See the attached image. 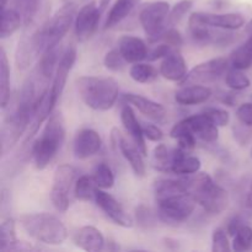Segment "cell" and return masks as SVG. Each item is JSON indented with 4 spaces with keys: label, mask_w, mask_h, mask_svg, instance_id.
I'll return each mask as SVG.
<instances>
[{
    "label": "cell",
    "mask_w": 252,
    "mask_h": 252,
    "mask_svg": "<svg viewBox=\"0 0 252 252\" xmlns=\"http://www.w3.org/2000/svg\"><path fill=\"white\" fill-rule=\"evenodd\" d=\"M76 56H78V52H76L75 46H69L62 53L56 74L53 76V83H52V86L49 88V95H51L52 102L54 103V106L57 105L62 94H63L66 84V79H68L69 73H70V70L73 69L74 64L76 62Z\"/></svg>",
    "instance_id": "2e32d148"
},
{
    "label": "cell",
    "mask_w": 252,
    "mask_h": 252,
    "mask_svg": "<svg viewBox=\"0 0 252 252\" xmlns=\"http://www.w3.org/2000/svg\"><path fill=\"white\" fill-rule=\"evenodd\" d=\"M62 54L61 51H59V46H56L44 52L41 56V58H39L38 65H37L36 74H34L36 78L39 81L47 83L56 74L57 66H58Z\"/></svg>",
    "instance_id": "d4e9b609"
},
{
    "label": "cell",
    "mask_w": 252,
    "mask_h": 252,
    "mask_svg": "<svg viewBox=\"0 0 252 252\" xmlns=\"http://www.w3.org/2000/svg\"><path fill=\"white\" fill-rule=\"evenodd\" d=\"M76 89L81 101L94 111L111 110L120 94V86L113 78L80 76Z\"/></svg>",
    "instance_id": "277c9868"
},
{
    "label": "cell",
    "mask_w": 252,
    "mask_h": 252,
    "mask_svg": "<svg viewBox=\"0 0 252 252\" xmlns=\"http://www.w3.org/2000/svg\"><path fill=\"white\" fill-rule=\"evenodd\" d=\"M159 71L162 78L169 81H176V83H181L189 73L184 56L180 52L175 51L165 57L164 61L160 64Z\"/></svg>",
    "instance_id": "44dd1931"
},
{
    "label": "cell",
    "mask_w": 252,
    "mask_h": 252,
    "mask_svg": "<svg viewBox=\"0 0 252 252\" xmlns=\"http://www.w3.org/2000/svg\"><path fill=\"white\" fill-rule=\"evenodd\" d=\"M74 243L85 251H101L105 248V236L95 226L86 225L79 229L74 235Z\"/></svg>",
    "instance_id": "cb8c5ba5"
},
{
    "label": "cell",
    "mask_w": 252,
    "mask_h": 252,
    "mask_svg": "<svg viewBox=\"0 0 252 252\" xmlns=\"http://www.w3.org/2000/svg\"><path fill=\"white\" fill-rule=\"evenodd\" d=\"M96 189H97V186H96L93 176L83 175L76 180L75 187H74V196L79 201H91V199L95 198Z\"/></svg>",
    "instance_id": "d6a6232c"
},
{
    "label": "cell",
    "mask_w": 252,
    "mask_h": 252,
    "mask_svg": "<svg viewBox=\"0 0 252 252\" xmlns=\"http://www.w3.org/2000/svg\"><path fill=\"white\" fill-rule=\"evenodd\" d=\"M41 250V248L38 246H33L32 244L26 243V241H19L16 240L9 249L7 251H37Z\"/></svg>",
    "instance_id": "f5cc1de1"
},
{
    "label": "cell",
    "mask_w": 252,
    "mask_h": 252,
    "mask_svg": "<svg viewBox=\"0 0 252 252\" xmlns=\"http://www.w3.org/2000/svg\"><path fill=\"white\" fill-rule=\"evenodd\" d=\"M172 48H174V47L169 46V44L165 43L164 42V43H161V44H159V46L155 47L152 52H149L147 59L150 62H154V61H158V59L165 58L167 54L171 53Z\"/></svg>",
    "instance_id": "681fc988"
},
{
    "label": "cell",
    "mask_w": 252,
    "mask_h": 252,
    "mask_svg": "<svg viewBox=\"0 0 252 252\" xmlns=\"http://www.w3.org/2000/svg\"><path fill=\"white\" fill-rule=\"evenodd\" d=\"M142 127L145 138L150 142H161L162 138H164V133L158 126L152 125V123H143Z\"/></svg>",
    "instance_id": "c3c4849f"
},
{
    "label": "cell",
    "mask_w": 252,
    "mask_h": 252,
    "mask_svg": "<svg viewBox=\"0 0 252 252\" xmlns=\"http://www.w3.org/2000/svg\"><path fill=\"white\" fill-rule=\"evenodd\" d=\"M65 139V122L62 112L56 111L47 118L41 137L32 144V158L37 170H44L57 153L61 150Z\"/></svg>",
    "instance_id": "3957f363"
},
{
    "label": "cell",
    "mask_w": 252,
    "mask_h": 252,
    "mask_svg": "<svg viewBox=\"0 0 252 252\" xmlns=\"http://www.w3.org/2000/svg\"><path fill=\"white\" fill-rule=\"evenodd\" d=\"M236 117L241 125L252 127V102L243 103L236 110Z\"/></svg>",
    "instance_id": "7dc6e473"
},
{
    "label": "cell",
    "mask_w": 252,
    "mask_h": 252,
    "mask_svg": "<svg viewBox=\"0 0 252 252\" xmlns=\"http://www.w3.org/2000/svg\"><path fill=\"white\" fill-rule=\"evenodd\" d=\"M76 14L78 11H76L75 2H65L38 29L29 34L37 56L41 57L48 49L59 46L64 36L68 33L71 24L75 21Z\"/></svg>",
    "instance_id": "6da1fadb"
},
{
    "label": "cell",
    "mask_w": 252,
    "mask_h": 252,
    "mask_svg": "<svg viewBox=\"0 0 252 252\" xmlns=\"http://www.w3.org/2000/svg\"><path fill=\"white\" fill-rule=\"evenodd\" d=\"M76 177V169L69 164H62L56 169L51 189V201L58 212H66L70 206L71 186Z\"/></svg>",
    "instance_id": "30bf717a"
},
{
    "label": "cell",
    "mask_w": 252,
    "mask_h": 252,
    "mask_svg": "<svg viewBox=\"0 0 252 252\" xmlns=\"http://www.w3.org/2000/svg\"><path fill=\"white\" fill-rule=\"evenodd\" d=\"M139 2L140 0H116L108 11L103 29H112L121 24L123 20L129 16L130 12L139 5Z\"/></svg>",
    "instance_id": "484cf974"
},
{
    "label": "cell",
    "mask_w": 252,
    "mask_h": 252,
    "mask_svg": "<svg viewBox=\"0 0 252 252\" xmlns=\"http://www.w3.org/2000/svg\"><path fill=\"white\" fill-rule=\"evenodd\" d=\"M170 4L164 0L145 4L139 11V22L150 41H158L167 26Z\"/></svg>",
    "instance_id": "ba28073f"
},
{
    "label": "cell",
    "mask_w": 252,
    "mask_h": 252,
    "mask_svg": "<svg viewBox=\"0 0 252 252\" xmlns=\"http://www.w3.org/2000/svg\"><path fill=\"white\" fill-rule=\"evenodd\" d=\"M102 145L100 134L91 128H84L76 133L73 143L74 157L85 160L97 154Z\"/></svg>",
    "instance_id": "e0dca14e"
},
{
    "label": "cell",
    "mask_w": 252,
    "mask_h": 252,
    "mask_svg": "<svg viewBox=\"0 0 252 252\" xmlns=\"http://www.w3.org/2000/svg\"><path fill=\"white\" fill-rule=\"evenodd\" d=\"M37 57L38 56H37L36 51H34L33 46H32V42L30 39L29 34L22 36V38L17 43L16 52H15V63H16L17 69H20V70L27 69Z\"/></svg>",
    "instance_id": "4316f807"
},
{
    "label": "cell",
    "mask_w": 252,
    "mask_h": 252,
    "mask_svg": "<svg viewBox=\"0 0 252 252\" xmlns=\"http://www.w3.org/2000/svg\"><path fill=\"white\" fill-rule=\"evenodd\" d=\"M230 63L233 68L246 70L252 65V34L248 41L235 49L230 56Z\"/></svg>",
    "instance_id": "1f68e13d"
},
{
    "label": "cell",
    "mask_w": 252,
    "mask_h": 252,
    "mask_svg": "<svg viewBox=\"0 0 252 252\" xmlns=\"http://www.w3.org/2000/svg\"><path fill=\"white\" fill-rule=\"evenodd\" d=\"M7 1H9V0H1V7H2V9H5V7H6Z\"/></svg>",
    "instance_id": "91938a15"
},
{
    "label": "cell",
    "mask_w": 252,
    "mask_h": 252,
    "mask_svg": "<svg viewBox=\"0 0 252 252\" xmlns=\"http://www.w3.org/2000/svg\"><path fill=\"white\" fill-rule=\"evenodd\" d=\"M213 95V90L208 86L201 84H191L185 85L176 91L175 101L182 106H194L207 102Z\"/></svg>",
    "instance_id": "7402d4cb"
},
{
    "label": "cell",
    "mask_w": 252,
    "mask_h": 252,
    "mask_svg": "<svg viewBox=\"0 0 252 252\" xmlns=\"http://www.w3.org/2000/svg\"><path fill=\"white\" fill-rule=\"evenodd\" d=\"M180 193H189L184 181H182V179L180 180L160 179L154 182L155 199L165 198V197L174 196V194H180Z\"/></svg>",
    "instance_id": "f1b7e54d"
},
{
    "label": "cell",
    "mask_w": 252,
    "mask_h": 252,
    "mask_svg": "<svg viewBox=\"0 0 252 252\" xmlns=\"http://www.w3.org/2000/svg\"><path fill=\"white\" fill-rule=\"evenodd\" d=\"M111 142L113 147L122 154L126 161L129 164L130 169L133 170L135 176L143 177L145 175V162L139 149L133 142H129L117 128H112L111 132Z\"/></svg>",
    "instance_id": "5bb4252c"
},
{
    "label": "cell",
    "mask_w": 252,
    "mask_h": 252,
    "mask_svg": "<svg viewBox=\"0 0 252 252\" xmlns=\"http://www.w3.org/2000/svg\"><path fill=\"white\" fill-rule=\"evenodd\" d=\"M182 132L193 133L197 138L203 140L204 143H209V144L216 143L219 138L218 126L203 112L198 113V115L189 116V117L177 122L170 130V135H171V138H175Z\"/></svg>",
    "instance_id": "9c48e42d"
},
{
    "label": "cell",
    "mask_w": 252,
    "mask_h": 252,
    "mask_svg": "<svg viewBox=\"0 0 252 252\" xmlns=\"http://www.w3.org/2000/svg\"><path fill=\"white\" fill-rule=\"evenodd\" d=\"M252 248V228L248 224H244L238 233L234 235L233 250L236 252H244Z\"/></svg>",
    "instance_id": "f35d334b"
},
{
    "label": "cell",
    "mask_w": 252,
    "mask_h": 252,
    "mask_svg": "<svg viewBox=\"0 0 252 252\" xmlns=\"http://www.w3.org/2000/svg\"><path fill=\"white\" fill-rule=\"evenodd\" d=\"M244 224H245V219L243 218V216L233 217V218L229 220L228 226H226V231H228L229 235L234 238V235L238 233V230L244 225Z\"/></svg>",
    "instance_id": "816d5d0a"
},
{
    "label": "cell",
    "mask_w": 252,
    "mask_h": 252,
    "mask_svg": "<svg viewBox=\"0 0 252 252\" xmlns=\"http://www.w3.org/2000/svg\"><path fill=\"white\" fill-rule=\"evenodd\" d=\"M95 202L97 204L98 208L116 224V225H120L122 228H132L134 220H133L132 217L127 213V212L123 209V207L121 206L120 202L115 198L113 196H111L110 193L103 191L102 189H96L95 191Z\"/></svg>",
    "instance_id": "9a60e30c"
},
{
    "label": "cell",
    "mask_w": 252,
    "mask_h": 252,
    "mask_svg": "<svg viewBox=\"0 0 252 252\" xmlns=\"http://www.w3.org/2000/svg\"><path fill=\"white\" fill-rule=\"evenodd\" d=\"M135 220L143 229H150L157 224V217L149 207L140 204L135 208Z\"/></svg>",
    "instance_id": "60d3db41"
},
{
    "label": "cell",
    "mask_w": 252,
    "mask_h": 252,
    "mask_svg": "<svg viewBox=\"0 0 252 252\" xmlns=\"http://www.w3.org/2000/svg\"><path fill=\"white\" fill-rule=\"evenodd\" d=\"M202 112L204 113L206 116H208L214 123H216L218 127H224L229 123L230 121V116L229 113L226 112L225 110H221V108H217V107H207L204 108Z\"/></svg>",
    "instance_id": "ee69618b"
},
{
    "label": "cell",
    "mask_w": 252,
    "mask_h": 252,
    "mask_svg": "<svg viewBox=\"0 0 252 252\" xmlns=\"http://www.w3.org/2000/svg\"><path fill=\"white\" fill-rule=\"evenodd\" d=\"M225 84L228 88L231 89V90L243 91L245 90V89L250 88L251 81L250 79L243 73V70L236 68H231L229 69L225 74Z\"/></svg>",
    "instance_id": "8d00e7d4"
},
{
    "label": "cell",
    "mask_w": 252,
    "mask_h": 252,
    "mask_svg": "<svg viewBox=\"0 0 252 252\" xmlns=\"http://www.w3.org/2000/svg\"><path fill=\"white\" fill-rule=\"evenodd\" d=\"M22 24H24V17L20 14L19 10H16L15 7L2 9L1 31H0L1 39L11 37L15 32L19 31Z\"/></svg>",
    "instance_id": "83f0119b"
},
{
    "label": "cell",
    "mask_w": 252,
    "mask_h": 252,
    "mask_svg": "<svg viewBox=\"0 0 252 252\" xmlns=\"http://www.w3.org/2000/svg\"><path fill=\"white\" fill-rule=\"evenodd\" d=\"M219 101H220L221 103H224V105H228V106H234L236 102V97L234 94H230V93H223L221 95L218 96Z\"/></svg>",
    "instance_id": "db71d44e"
},
{
    "label": "cell",
    "mask_w": 252,
    "mask_h": 252,
    "mask_svg": "<svg viewBox=\"0 0 252 252\" xmlns=\"http://www.w3.org/2000/svg\"><path fill=\"white\" fill-rule=\"evenodd\" d=\"M164 245L166 246L169 250H179V249H180L179 241L175 240V239H172V238H165L164 239Z\"/></svg>",
    "instance_id": "11a10c76"
},
{
    "label": "cell",
    "mask_w": 252,
    "mask_h": 252,
    "mask_svg": "<svg viewBox=\"0 0 252 252\" xmlns=\"http://www.w3.org/2000/svg\"><path fill=\"white\" fill-rule=\"evenodd\" d=\"M160 71L157 70V68H154L153 65L147 63H134L132 65L129 70V75L135 83L139 84H148L154 81L158 78Z\"/></svg>",
    "instance_id": "836d02e7"
},
{
    "label": "cell",
    "mask_w": 252,
    "mask_h": 252,
    "mask_svg": "<svg viewBox=\"0 0 252 252\" xmlns=\"http://www.w3.org/2000/svg\"><path fill=\"white\" fill-rule=\"evenodd\" d=\"M155 201L158 204V218L169 225L185 223L193 214L197 204L193 197L189 193L174 194Z\"/></svg>",
    "instance_id": "8992f818"
},
{
    "label": "cell",
    "mask_w": 252,
    "mask_h": 252,
    "mask_svg": "<svg viewBox=\"0 0 252 252\" xmlns=\"http://www.w3.org/2000/svg\"><path fill=\"white\" fill-rule=\"evenodd\" d=\"M192 6H193L192 0H181L177 4H175L174 7L170 10L169 16H167V25L172 27L180 24L181 20L186 16L187 12L192 9Z\"/></svg>",
    "instance_id": "ab89813d"
},
{
    "label": "cell",
    "mask_w": 252,
    "mask_h": 252,
    "mask_svg": "<svg viewBox=\"0 0 252 252\" xmlns=\"http://www.w3.org/2000/svg\"><path fill=\"white\" fill-rule=\"evenodd\" d=\"M34 118V111L16 103V107L6 116L1 127V154L6 155L27 129Z\"/></svg>",
    "instance_id": "52a82bcc"
},
{
    "label": "cell",
    "mask_w": 252,
    "mask_h": 252,
    "mask_svg": "<svg viewBox=\"0 0 252 252\" xmlns=\"http://www.w3.org/2000/svg\"><path fill=\"white\" fill-rule=\"evenodd\" d=\"M93 179L98 189H110L115 185V174L112 169L105 162H101L94 169Z\"/></svg>",
    "instance_id": "d590c367"
},
{
    "label": "cell",
    "mask_w": 252,
    "mask_h": 252,
    "mask_svg": "<svg viewBox=\"0 0 252 252\" xmlns=\"http://www.w3.org/2000/svg\"><path fill=\"white\" fill-rule=\"evenodd\" d=\"M17 240L16 238V224L10 217H5L0 225V250L6 252L7 249Z\"/></svg>",
    "instance_id": "e575fe53"
},
{
    "label": "cell",
    "mask_w": 252,
    "mask_h": 252,
    "mask_svg": "<svg viewBox=\"0 0 252 252\" xmlns=\"http://www.w3.org/2000/svg\"><path fill=\"white\" fill-rule=\"evenodd\" d=\"M118 51L127 63H138L148 58V46L142 38L135 36H122L118 41Z\"/></svg>",
    "instance_id": "ffe728a7"
},
{
    "label": "cell",
    "mask_w": 252,
    "mask_h": 252,
    "mask_svg": "<svg viewBox=\"0 0 252 252\" xmlns=\"http://www.w3.org/2000/svg\"><path fill=\"white\" fill-rule=\"evenodd\" d=\"M251 157H252V153H251Z\"/></svg>",
    "instance_id": "94428289"
},
{
    "label": "cell",
    "mask_w": 252,
    "mask_h": 252,
    "mask_svg": "<svg viewBox=\"0 0 252 252\" xmlns=\"http://www.w3.org/2000/svg\"><path fill=\"white\" fill-rule=\"evenodd\" d=\"M127 62L125 61V58L122 57V54L120 53V51L117 49H111L106 53L105 58H103V64H105L106 68L111 71H121L125 68V64Z\"/></svg>",
    "instance_id": "7bdbcfd3"
},
{
    "label": "cell",
    "mask_w": 252,
    "mask_h": 252,
    "mask_svg": "<svg viewBox=\"0 0 252 252\" xmlns=\"http://www.w3.org/2000/svg\"><path fill=\"white\" fill-rule=\"evenodd\" d=\"M22 229L30 238L47 245H61L68 238L63 221L49 213L25 214L20 218Z\"/></svg>",
    "instance_id": "5b68a950"
},
{
    "label": "cell",
    "mask_w": 252,
    "mask_h": 252,
    "mask_svg": "<svg viewBox=\"0 0 252 252\" xmlns=\"http://www.w3.org/2000/svg\"><path fill=\"white\" fill-rule=\"evenodd\" d=\"M189 153L177 147L171 152V165L169 174L175 175H192L201 170V160L193 155H187Z\"/></svg>",
    "instance_id": "603a6c76"
},
{
    "label": "cell",
    "mask_w": 252,
    "mask_h": 252,
    "mask_svg": "<svg viewBox=\"0 0 252 252\" xmlns=\"http://www.w3.org/2000/svg\"><path fill=\"white\" fill-rule=\"evenodd\" d=\"M174 139L177 140V147L181 148L185 152L189 153L196 148L197 137L191 132H182L177 134Z\"/></svg>",
    "instance_id": "f6af8a7d"
},
{
    "label": "cell",
    "mask_w": 252,
    "mask_h": 252,
    "mask_svg": "<svg viewBox=\"0 0 252 252\" xmlns=\"http://www.w3.org/2000/svg\"><path fill=\"white\" fill-rule=\"evenodd\" d=\"M246 204H248L249 208H252V182H251L250 189H249L248 192V197H246Z\"/></svg>",
    "instance_id": "6f0895ef"
},
{
    "label": "cell",
    "mask_w": 252,
    "mask_h": 252,
    "mask_svg": "<svg viewBox=\"0 0 252 252\" xmlns=\"http://www.w3.org/2000/svg\"><path fill=\"white\" fill-rule=\"evenodd\" d=\"M248 128L251 127H248V126L245 125H244V127H234V135H235V139L243 145L246 144L252 137V132H250Z\"/></svg>",
    "instance_id": "f907efd6"
},
{
    "label": "cell",
    "mask_w": 252,
    "mask_h": 252,
    "mask_svg": "<svg viewBox=\"0 0 252 252\" xmlns=\"http://www.w3.org/2000/svg\"><path fill=\"white\" fill-rule=\"evenodd\" d=\"M229 70V61L226 58H213L204 63L194 66L191 71L187 73L181 85H191V84L211 83L220 76L225 75Z\"/></svg>",
    "instance_id": "7c38bea8"
},
{
    "label": "cell",
    "mask_w": 252,
    "mask_h": 252,
    "mask_svg": "<svg viewBox=\"0 0 252 252\" xmlns=\"http://www.w3.org/2000/svg\"><path fill=\"white\" fill-rule=\"evenodd\" d=\"M221 228L214 229L212 235V251L213 252H228L230 251V243H229V234Z\"/></svg>",
    "instance_id": "b9f144b4"
},
{
    "label": "cell",
    "mask_w": 252,
    "mask_h": 252,
    "mask_svg": "<svg viewBox=\"0 0 252 252\" xmlns=\"http://www.w3.org/2000/svg\"><path fill=\"white\" fill-rule=\"evenodd\" d=\"M187 192L209 214H220L228 208L229 193L206 172H196L182 179Z\"/></svg>",
    "instance_id": "7a4b0ae2"
},
{
    "label": "cell",
    "mask_w": 252,
    "mask_h": 252,
    "mask_svg": "<svg viewBox=\"0 0 252 252\" xmlns=\"http://www.w3.org/2000/svg\"><path fill=\"white\" fill-rule=\"evenodd\" d=\"M123 100L129 105L134 106L140 113H143L155 122L162 123L166 120V110L161 103L155 102V101L150 100L145 96L138 95V94H125Z\"/></svg>",
    "instance_id": "d6986e66"
},
{
    "label": "cell",
    "mask_w": 252,
    "mask_h": 252,
    "mask_svg": "<svg viewBox=\"0 0 252 252\" xmlns=\"http://www.w3.org/2000/svg\"><path fill=\"white\" fill-rule=\"evenodd\" d=\"M160 38L171 47H180L184 44V37L180 33V31H177L174 27H171L169 30H165V32L161 34Z\"/></svg>",
    "instance_id": "bcb514c9"
},
{
    "label": "cell",
    "mask_w": 252,
    "mask_h": 252,
    "mask_svg": "<svg viewBox=\"0 0 252 252\" xmlns=\"http://www.w3.org/2000/svg\"><path fill=\"white\" fill-rule=\"evenodd\" d=\"M111 1H112V0H100V1H98V7H100L101 11L105 12Z\"/></svg>",
    "instance_id": "9f6ffc18"
},
{
    "label": "cell",
    "mask_w": 252,
    "mask_h": 252,
    "mask_svg": "<svg viewBox=\"0 0 252 252\" xmlns=\"http://www.w3.org/2000/svg\"><path fill=\"white\" fill-rule=\"evenodd\" d=\"M10 66L5 49L1 47L0 52V103L1 108L5 110L10 102Z\"/></svg>",
    "instance_id": "f546056e"
},
{
    "label": "cell",
    "mask_w": 252,
    "mask_h": 252,
    "mask_svg": "<svg viewBox=\"0 0 252 252\" xmlns=\"http://www.w3.org/2000/svg\"><path fill=\"white\" fill-rule=\"evenodd\" d=\"M121 122H122L123 127H125L126 132L130 137L132 142L137 145L138 149L145 157L148 154V149L147 144H145V135L143 132V127L139 121L137 120L134 111L128 105V102L125 103L121 108Z\"/></svg>",
    "instance_id": "ac0fdd59"
},
{
    "label": "cell",
    "mask_w": 252,
    "mask_h": 252,
    "mask_svg": "<svg viewBox=\"0 0 252 252\" xmlns=\"http://www.w3.org/2000/svg\"><path fill=\"white\" fill-rule=\"evenodd\" d=\"M246 31H248V32H251V33H252V20H251L250 22H249L248 26H246Z\"/></svg>",
    "instance_id": "680465c9"
},
{
    "label": "cell",
    "mask_w": 252,
    "mask_h": 252,
    "mask_svg": "<svg viewBox=\"0 0 252 252\" xmlns=\"http://www.w3.org/2000/svg\"><path fill=\"white\" fill-rule=\"evenodd\" d=\"M189 26H207L213 29L234 31L245 25V17L236 12L228 14H212V12H193L189 19Z\"/></svg>",
    "instance_id": "8fae6325"
},
{
    "label": "cell",
    "mask_w": 252,
    "mask_h": 252,
    "mask_svg": "<svg viewBox=\"0 0 252 252\" xmlns=\"http://www.w3.org/2000/svg\"><path fill=\"white\" fill-rule=\"evenodd\" d=\"M153 165L158 171L169 174L170 165H171V152L165 144H159L155 147L153 153Z\"/></svg>",
    "instance_id": "74e56055"
},
{
    "label": "cell",
    "mask_w": 252,
    "mask_h": 252,
    "mask_svg": "<svg viewBox=\"0 0 252 252\" xmlns=\"http://www.w3.org/2000/svg\"><path fill=\"white\" fill-rule=\"evenodd\" d=\"M102 14L96 1L89 2L79 10L74 21V31L79 42H85L91 38L97 30Z\"/></svg>",
    "instance_id": "4fadbf2b"
},
{
    "label": "cell",
    "mask_w": 252,
    "mask_h": 252,
    "mask_svg": "<svg viewBox=\"0 0 252 252\" xmlns=\"http://www.w3.org/2000/svg\"><path fill=\"white\" fill-rule=\"evenodd\" d=\"M43 0H12V7L19 10L24 17V25L32 26L38 17Z\"/></svg>",
    "instance_id": "4dcf8cb0"
}]
</instances>
